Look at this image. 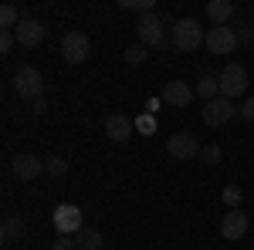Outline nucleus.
<instances>
[{
    "label": "nucleus",
    "instance_id": "nucleus-6",
    "mask_svg": "<svg viewBox=\"0 0 254 250\" xmlns=\"http://www.w3.org/2000/svg\"><path fill=\"white\" fill-rule=\"evenodd\" d=\"M136 34H139V44L159 48V44H163V17H159V14H142V17L136 20Z\"/></svg>",
    "mask_w": 254,
    "mask_h": 250
},
{
    "label": "nucleus",
    "instance_id": "nucleus-3",
    "mask_svg": "<svg viewBox=\"0 0 254 250\" xmlns=\"http://www.w3.org/2000/svg\"><path fill=\"white\" fill-rule=\"evenodd\" d=\"M217 78H220V98H231V101H234L237 95L248 92V71H244L241 64H227Z\"/></svg>",
    "mask_w": 254,
    "mask_h": 250
},
{
    "label": "nucleus",
    "instance_id": "nucleus-22",
    "mask_svg": "<svg viewBox=\"0 0 254 250\" xmlns=\"http://www.w3.org/2000/svg\"><path fill=\"white\" fill-rule=\"evenodd\" d=\"M241 200H244V190L241 186H224V203L231 210H241Z\"/></svg>",
    "mask_w": 254,
    "mask_h": 250
},
{
    "label": "nucleus",
    "instance_id": "nucleus-7",
    "mask_svg": "<svg viewBox=\"0 0 254 250\" xmlns=\"http://www.w3.org/2000/svg\"><path fill=\"white\" fill-rule=\"evenodd\" d=\"M234 101L231 98H214V101H207L203 105V122L210 125V129H217V125H227L231 118H234Z\"/></svg>",
    "mask_w": 254,
    "mask_h": 250
},
{
    "label": "nucleus",
    "instance_id": "nucleus-14",
    "mask_svg": "<svg viewBox=\"0 0 254 250\" xmlns=\"http://www.w3.org/2000/svg\"><path fill=\"white\" fill-rule=\"evenodd\" d=\"M220 233H224L227 240H241V237L248 233V216L241 210H227L224 220H220Z\"/></svg>",
    "mask_w": 254,
    "mask_h": 250
},
{
    "label": "nucleus",
    "instance_id": "nucleus-11",
    "mask_svg": "<svg viewBox=\"0 0 254 250\" xmlns=\"http://www.w3.org/2000/svg\"><path fill=\"white\" fill-rule=\"evenodd\" d=\"M193 95L196 92L187 81H166V85H163V101L173 105V108H187V105L193 101Z\"/></svg>",
    "mask_w": 254,
    "mask_h": 250
},
{
    "label": "nucleus",
    "instance_id": "nucleus-17",
    "mask_svg": "<svg viewBox=\"0 0 254 250\" xmlns=\"http://www.w3.org/2000/svg\"><path fill=\"white\" fill-rule=\"evenodd\" d=\"M20 20H24V14H20L14 3H3L0 7V31H14Z\"/></svg>",
    "mask_w": 254,
    "mask_h": 250
},
{
    "label": "nucleus",
    "instance_id": "nucleus-12",
    "mask_svg": "<svg viewBox=\"0 0 254 250\" xmlns=\"http://www.w3.org/2000/svg\"><path fill=\"white\" fill-rule=\"evenodd\" d=\"M10 169H14V176H17V179H38V176L44 173V159H38V155H31V152L14 155Z\"/></svg>",
    "mask_w": 254,
    "mask_h": 250
},
{
    "label": "nucleus",
    "instance_id": "nucleus-13",
    "mask_svg": "<svg viewBox=\"0 0 254 250\" xmlns=\"http://www.w3.org/2000/svg\"><path fill=\"white\" fill-rule=\"evenodd\" d=\"M132 132H136V118H129V115H109L105 118V135L112 142H126Z\"/></svg>",
    "mask_w": 254,
    "mask_h": 250
},
{
    "label": "nucleus",
    "instance_id": "nucleus-24",
    "mask_svg": "<svg viewBox=\"0 0 254 250\" xmlns=\"http://www.w3.org/2000/svg\"><path fill=\"white\" fill-rule=\"evenodd\" d=\"M44 169H48V176H64L68 173V162H64L61 155H51V159L44 162Z\"/></svg>",
    "mask_w": 254,
    "mask_h": 250
},
{
    "label": "nucleus",
    "instance_id": "nucleus-5",
    "mask_svg": "<svg viewBox=\"0 0 254 250\" xmlns=\"http://www.w3.org/2000/svg\"><path fill=\"white\" fill-rule=\"evenodd\" d=\"M200 149H203V146L196 142L193 132H176V135H170V142H166V152L173 155V159H180V162L200 155Z\"/></svg>",
    "mask_w": 254,
    "mask_h": 250
},
{
    "label": "nucleus",
    "instance_id": "nucleus-9",
    "mask_svg": "<svg viewBox=\"0 0 254 250\" xmlns=\"http://www.w3.org/2000/svg\"><path fill=\"white\" fill-rule=\"evenodd\" d=\"M210 54H231L237 48V34L231 27H210L207 31V44H203Z\"/></svg>",
    "mask_w": 254,
    "mask_h": 250
},
{
    "label": "nucleus",
    "instance_id": "nucleus-27",
    "mask_svg": "<svg viewBox=\"0 0 254 250\" xmlns=\"http://www.w3.org/2000/svg\"><path fill=\"white\" fill-rule=\"evenodd\" d=\"M237 112H241V118H244V122H254V98H248Z\"/></svg>",
    "mask_w": 254,
    "mask_h": 250
},
{
    "label": "nucleus",
    "instance_id": "nucleus-10",
    "mask_svg": "<svg viewBox=\"0 0 254 250\" xmlns=\"http://www.w3.org/2000/svg\"><path fill=\"white\" fill-rule=\"evenodd\" d=\"M14 38H17L20 48H38L41 41H44V24H41L38 17H24L14 27Z\"/></svg>",
    "mask_w": 254,
    "mask_h": 250
},
{
    "label": "nucleus",
    "instance_id": "nucleus-4",
    "mask_svg": "<svg viewBox=\"0 0 254 250\" xmlns=\"http://www.w3.org/2000/svg\"><path fill=\"white\" fill-rule=\"evenodd\" d=\"M55 230L61 233V237H78L85 227H81V210L75 206V203H61L58 210H55Z\"/></svg>",
    "mask_w": 254,
    "mask_h": 250
},
{
    "label": "nucleus",
    "instance_id": "nucleus-25",
    "mask_svg": "<svg viewBox=\"0 0 254 250\" xmlns=\"http://www.w3.org/2000/svg\"><path fill=\"white\" fill-rule=\"evenodd\" d=\"M126 61H129V64H142V61H146V44H132V48H126Z\"/></svg>",
    "mask_w": 254,
    "mask_h": 250
},
{
    "label": "nucleus",
    "instance_id": "nucleus-2",
    "mask_svg": "<svg viewBox=\"0 0 254 250\" xmlns=\"http://www.w3.org/2000/svg\"><path fill=\"white\" fill-rule=\"evenodd\" d=\"M14 88H17L20 98H27V101H38L44 98V78H41L38 68H31V64H20L17 71H14Z\"/></svg>",
    "mask_w": 254,
    "mask_h": 250
},
{
    "label": "nucleus",
    "instance_id": "nucleus-23",
    "mask_svg": "<svg viewBox=\"0 0 254 250\" xmlns=\"http://www.w3.org/2000/svg\"><path fill=\"white\" fill-rule=\"evenodd\" d=\"M136 132H142V135H153V132H156V115L142 112V115L136 118Z\"/></svg>",
    "mask_w": 254,
    "mask_h": 250
},
{
    "label": "nucleus",
    "instance_id": "nucleus-8",
    "mask_svg": "<svg viewBox=\"0 0 254 250\" xmlns=\"http://www.w3.org/2000/svg\"><path fill=\"white\" fill-rule=\"evenodd\" d=\"M61 58L68 61V64H81V61L88 58V38L81 31L64 34V41H61Z\"/></svg>",
    "mask_w": 254,
    "mask_h": 250
},
{
    "label": "nucleus",
    "instance_id": "nucleus-29",
    "mask_svg": "<svg viewBox=\"0 0 254 250\" xmlns=\"http://www.w3.org/2000/svg\"><path fill=\"white\" fill-rule=\"evenodd\" d=\"M159 105H163V98H149V101H146V112H149V115H156Z\"/></svg>",
    "mask_w": 254,
    "mask_h": 250
},
{
    "label": "nucleus",
    "instance_id": "nucleus-28",
    "mask_svg": "<svg viewBox=\"0 0 254 250\" xmlns=\"http://www.w3.org/2000/svg\"><path fill=\"white\" fill-rule=\"evenodd\" d=\"M71 247H78V244H75L71 237H58V240H55V247H51V250H71Z\"/></svg>",
    "mask_w": 254,
    "mask_h": 250
},
{
    "label": "nucleus",
    "instance_id": "nucleus-26",
    "mask_svg": "<svg viewBox=\"0 0 254 250\" xmlns=\"http://www.w3.org/2000/svg\"><path fill=\"white\" fill-rule=\"evenodd\" d=\"M14 44H17V38H14V31H0V51H3V54H7V51H10Z\"/></svg>",
    "mask_w": 254,
    "mask_h": 250
},
{
    "label": "nucleus",
    "instance_id": "nucleus-21",
    "mask_svg": "<svg viewBox=\"0 0 254 250\" xmlns=\"http://www.w3.org/2000/svg\"><path fill=\"white\" fill-rule=\"evenodd\" d=\"M119 3H122L126 10H136L139 17H142V14H156V3H153V0H119Z\"/></svg>",
    "mask_w": 254,
    "mask_h": 250
},
{
    "label": "nucleus",
    "instance_id": "nucleus-18",
    "mask_svg": "<svg viewBox=\"0 0 254 250\" xmlns=\"http://www.w3.org/2000/svg\"><path fill=\"white\" fill-rule=\"evenodd\" d=\"M75 244H78L81 250H102V247H105V240H102V233H98V230H81L78 237H75Z\"/></svg>",
    "mask_w": 254,
    "mask_h": 250
},
{
    "label": "nucleus",
    "instance_id": "nucleus-1",
    "mask_svg": "<svg viewBox=\"0 0 254 250\" xmlns=\"http://www.w3.org/2000/svg\"><path fill=\"white\" fill-rule=\"evenodd\" d=\"M173 44L180 51H196V48H203L207 44V31L200 27V20L196 17H180L173 24Z\"/></svg>",
    "mask_w": 254,
    "mask_h": 250
},
{
    "label": "nucleus",
    "instance_id": "nucleus-20",
    "mask_svg": "<svg viewBox=\"0 0 254 250\" xmlns=\"http://www.w3.org/2000/svg\"><path fill=\"white\" fill-rule=\"evenodd\" d=\"M203 166H220V159H224V149L217 146V142H210V146H203L200 149V155H196Z\"/></svg>",
    "mask_w": 254,
    "mask_h": 250
},
{
    "label": "nucleus",
    "instance_id": "nucleus-15",
    "mask_svg": "<svg viewBox=\"0 0 254 250\" xmlns=\"http://www.w3.org/2000/svg\"><path fill=\"white\" fill-rule=\"evenodd\" d=\"M207 17L214 27H227V20L234 17V3L231 0H210L207 3Z\"/></svg>",
    "mask_w": 254,
    "mask_h": 250
},
{
    "label": "nucleus",
    "instance_id": "nucleus-30",
    "mask_svg": "<svg viewBox=\"0 0 254 250\" xmlns=\"http://www.w3.org/2000/svg\"><path fill=\"white\" fill-rule=\"evenodd\" d=\"M34 112H38V115H44V112H48V101H44V98H38V101H34Z\"/></svg>",
    "mask_w": 254,
    "mask_h": 250
},
{
    "label": "nucleus",
    "instance_id": "nucleus-19",
    "mask_svg": "<svg viewBox=\"0 0 254 250\" xmlns=\"http://www.w3.org/2000/svg\"><path fill=\"white\" fill-rule=\"evenodd\" d=\"M24 216H3V227H0V237L3 240H10V237H20L24 233Z\"/></svg>",
    "mask_w": 254,
    "mask_h": 250
},
{
    "label": "nucleus",
    "instance_id": "nucleus-16",
    "mask_svg": "<svg viewBox=\"0 0 254 250\" xmlns=\"http://www.w3.org/2000/svg\"><path fill=\"white\" fill-rule=\"evenodd\" d=\"M193 92L200 98H207V101H214V98H220V78H217V75H203L200 81H196Z\"/></svg>",
    "mask_w": 254,
    "mask_h": 250
}]
</instances>
